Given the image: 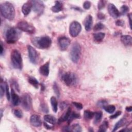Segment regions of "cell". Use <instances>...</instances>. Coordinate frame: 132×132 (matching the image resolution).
I'll use <instances>...</instances> for the list:
<instances>
[{"mask_svg": "<svg viewBox=\"0 0 132 132\" xmlns=\"http://www.w3.org/2000/svg\"><path fill=\"white\" fill-rule=\"evenodd\" d=\"M11 60L14 68L21 70L23 67V60L21 53L17 50H13L11 53Z\"/></svg>", "mask_w": 132, "mask_h": 132, "instance_id": "4", "label": "cell"}, {"mask_svg": "<svg viewBox=\"0 0 132 132\" xmlns=\"http://www.w3.org/2000/svg\"><path fill=\"white\" fill-rule=\"evenodd\" d=\"M121 114V111H117L114 114L111 115L110 117V119H116L117 117H118Z\"/></svg>", "mask_w": 132, "mask_h": 132, "instance_id": "42", "label": "cell"}, {"mask_svg": "<svg viewBox=\"0 0 132 132\" xmlns=\"http://www.w3.org/2000/svg\"><path fill=\"white\" fill-rule=\"evenodd\" d=\"M108 11L110 15L114 19L119 18L121 15L117 7L111 3H110L108 6Z\"/></svg>", "mask_w": 132, "mask_h": 132, "instance_id": "13", "label": "cell"}, {"mask_svg": "<svg viewBox=\"0 0 132 132\" xmlns=\"http://www.w3.org/2000/svg\"><path fill=\"white\" fill-rule=\"evenodd\" d=\"M1 118H2V116H3V113H2V110H1Z\"/></svg>", "mask_w": 132, "mask_h": 132, "instance_id": "51", "label": "cell"}, {"mask_svg": "<svg viewBox=\"0 0 132 132\" xmlns=\"http://www.w3.org/2000/svg\"><path fill=\"white\" fill-rule=\"evenodd\" d=\"M3 51H4V48L3 47V44H2V42H1V55H2L3 53Z\"/></svg>", "mask_w": 132, "mask_h": 132, "instance_id": "50", "label": "cell"}, {"mask_svg": "<svg viewBox=\"0 0 132 132\" xmlns=\"http://www.w3.org/2000/svg\"><path fill=\"white\" fill-rule=\"evenodd\" d=\"M126 122V119L125 118L121 119L118 122H117L116 124L114 125V126L113 127V129L112 130V131H116L118 128L120 127L123 126Z\"/></svg>", "mask_w": 132, "mask_h": 132, "instance_id": "22", "label": "cell"}, {"mask_svg": "<svg viewBox=\"0 0 132 132\" xmlns=\"http://www.w3.org/2000/svg\"><path fill=\"white\" fill-rule=\"evenodd\" d=\"M62 130L64 131H72L71 127L70 126H66L65 127H63Z\"/></svg>", "mask_w": 132, "mask_h": 132, "instance_id": "46", "label": "cell"}, {"mask_svg": "<svg viewBox=\"0 0 132 132\" xmlns=\"http://www.w3.org/2000/svg\"><path fill=\"white\" fill-rule=\"evenodd\" d=\"M62 8L63 5L62 3L60 1H57L55 2V5L52 7L51 10L53 12L55 13H57L61 11L62 10Z\"/></svg>", "mask_w": 132, "mask_h": 132, "instance_id": "19", "label": "cell"}, {"mask_svg": "<svg viewBox=\"0 0 132 132\" xmlns=\"http://www.w3.org/2000/svg\"><path fill=\"white\" fill-rule=\"evenodd\" d=\"M81 55V47L77 42L73 43L70 52L71 60L74 63H77Z\"/></svg>", "mask_w": 132, "mask_h": 132, "instance_id": "5", "label": "cell"}, {"mask_svg": "<svg viewBox=\"0 0 132 132\" xmlns=\"http://www.w3.org/2000/svg\"><path fill=\"white\" fill-rule=\"evenodd\" d=\"M125 110L127 111V112H131L132 110V107L131 106H128L126 107L125 108Z\"/></svg>", "mask_w": 132, "mask_h": 132, "instance_id": "49", "label": "cell"}, {"mask_svg": "<svg viewBox=\"0 0 132 132\" xmlns=\"http://www.w3.org/2000/svg\"><path fill=\"white\" fill-rule=\"evenodd\" d=\"M32 6L31 3L26 2L24 3L22 7V12L24 15H27L30 12Z\"/></svg>", "mask_w": 132, "mask_h": 132, "instance_id": "18", "label": "cell"}, {"mask_svg": "<svg viewBox=\"0 0 132 132\" xmlns=\"http://www.w3.org/2000/svg\"><path fill=\"white\" fill-rule=\"evenodd\" d=\"M91 3L89 2V1H85L84 3V4H83V7L85 9H86V10H88L90 9V7H91Z\"/></svg>", "mask_w": 132, "mask_h": 132, "instance_id": "39", "label": "cell"}, {"mask_svg": "<svg viewBox=\"0 0 132 132\" xmlns=\"http://www.w3.org/2000/svg\"><path fill=\"white\" fill-rule=\"evenodd\" d=\"M116 24L119 26H123L124 24V22L122 20H118L116 22Z\"/></svg>", "mask_w": 132, "mask_h": 132, "instance_id": "44", "label": "cell"}, {"mask_svg": "<svg viewBox=\"0 0 132 132\" xmlns=\"http://www.w3.org/2000/svg\"><path fill=\"white\" fill-rule=\"evenodd\" d=\"M5 88H6V97L7 98V100L8 101H9L10 98V93H9V87H8V84L6 82H5Z\"/></svg>", "mask_w": 132, "mask_h": 132, "instance_id": "38", "label": "cell"}, {"mask_svg": "<svg viewBox=\"0 0 132 132\" xmlns=\"http://www.w3.org/2000/svg\"><path fill=\"white\" fill-rule=\"evenodd\" d=\"M128 19H129V26H130V28L131 29V13H129L128 14Z\"/></svg>", "mask_w": 132, "mask_h": 132, "instance_id": "47", "label": "cell"}, {"mask_svg": "<svg viewBox=\"0 0 132 132\" xmlns=\"http://www.w3.org/2000/svg\"><path fill=\"white\" fill-rule=\"evenodd\" d=\"M62 79L68 86H75L77 83L76 75L71 72H68L63 74L62 76Z\"/></svg>", "mask_w": 132, "mask_h": 132, "instance_id": "6", "label": "cell"}, {"mask_svg": "<svg viewBox=\"0 0 132 132\" xmlns=\"http://www.w3.org/2000/svg\"><path fill=\"white\" fill-rule=\"evenodd\" d=\"M28 82L31 85H32L34 87H35L36 88H38V86H39V81L34 77L32 76H30L28 77Z\"/></svg>", "mask_w": 132, "mask_h": 132, "instance_id": "27", "label": "cell"}, {"mask_svg": "<svg viewBox=\"0 0 132 132\" xmlns=\"http://www.w3.org/2000/svg\"><path fill=\"white\" fill-rule=\"evenodd\" d=\"M102 112L101 111H97L94 112V124H97L98 123H99L102 118Z\"/></svg>", "mask_w": 132, "mask_h": 132, "instance_id": "26", "label": "cell"}, {"mask_svg": "<svg viewBox=\"0 0 132 132\" xmlns=\"http://www.w3.org/2000/svg\"><path fill=\"white\" fill-rule=\"evenodd\" d=\"M103 108L104 110L109 113H112L114 112L116 110V107L113 105H106Z\"/></svg>", "mask_w": 132, "mask_h": 132, "instance_id": "28", "label": "cell"}, {"mask_svg": "<svg viewBox=\"0 0 132 132\" xmlns=\"http://www.w3.org/2000/svg\"><path fill=\"white\" fill-rule=\"evenodd\" d=\"M104 27V25L103 24H102V23H96L95 26L93 27V30L94 31H97V30H100L102 29Z\"/></svg>", "mask_w": 132, "mask_h": 132, "instance_id": "34", "label": "cell"}, {"mask_svg": "<svg viewBox=\"0 0 132 132\" xmlns=\"http://www.w3.org/2000/svg\"><path fill=\"white\" fill-rule=\"evenodd\" d=\"M122 43L125 46H131L132 44V38L129 35H122L121 37Z\"/></svg>", "mask_w": 132, "mask_h": 132, "instance_id": "17", "label": "cell"}, {"mask_svg": "<svg viewBox=\"0 0 132 132\" xmlns=\"http://www.w3.org/2000/svg\"><path fill=\"white\" fill-rule=\"evenodd\" d=\"M43 118L46 122L52 125L55 124L57 122V119H56V118L52 115L46 114L44 116Z\"/></svg>", "mask_w": 132, "mask_h": 132, "instance_id": "20", "label": "cell"}, {"mask_svg": "<svg viewBox=\"0 0 132 132\" xmlns=\"http://www.w3.org/2000/svg\"><path fill=\"white\" fill-rule=\"evenodd\" d=\"M94 112L91 111H90L89 110H86L84 111V116L85 118L87 120L91 119L94 117Z\"/></svg>", "mask_w": 132, "mask_h": 132, "instance_id": "29", "label": "cell"}, {"mask_svg": "<svg viewBox=\"0 0 132 132\" xmlns=\"http://www.w3.org/2000/svg\"><path fill=\"white\" fill-rule=\"evenodd\" d=\"M27 50L30 61L33 64H37L39 59V56L37 51L35 48L30 45L27 46Z\"/></svg>", "mask_w": 132, "mask_h": 132, "instance_id": "11", "label": "cell"}, {"mask_svg": "<svg viewBox=\"0 0 132 132\" xmlns=\"http://www.w3.org/2000/svg\"><path fill=\"white\" fill-rule=\"evenodd\" d=\"M71 127L72 131L80 132V131H81V130H82L81 126H80V125L79 124H77V123L72 125Z\"/></svg>", "mask_w": 132, "mask_h": 132, "instance_id": "31", "label": "cell"}, {"mask_svg": "<svg viewBox=\"0 0 132 132\" xmlns=\"http://www.w3.org/2000/svg\"><path fill=\"white\" fill-rule=\"evenodd\" d=\"M6 92V88H5V84L4 83V84H1L0 86V96L2 98L4 95L5 92Z\"/></svg>", "mask_w": 132, "mask_h": 132, "instance_id": "36", "label": "cell"}, {"mask_svg": "<svg viewBox=\"0 0 132 132\" xmlns=\"http://www.w3.org/2000/svg\"><path fill=\"white\" fill-rule=\"evenodd\" d=\"M81 30V26L77 21L72 22L69 26V34L72 37L77 36Z\"/></svg>", "mask_w": 132, "mask_h": 132, "instance_id": "8", "label": "cell"}, {"mask_svg": "<svg viewBox=\"0 0 132 132\" xmlns=\"http://www.w3.org/2000/svg\"><path fill=\"white\" fill-rule=\"evenodd\" d=\"M21 36V30L17 27H10L7 30L5 35L6 40L8 43L16 42Z\"/></svg>", "mask_w": 132, "mask_h": 132, "instance_id": "3", "label": "cell"}, {"mask_svg": "<svg viewBox=\"0 0 132 132\" xmlns=\"http://www.w3.org/2000/svg\"><path fill=\"white\" fill-rule=\"evenodd\" d=\"M41 110L44 112H48V108L47 106L45 104H42L41 105Z\"/></svg>", "mask_w": 132, "mask_h": 132, "instance_id": "43", "label": "cell"}, {"mask_svg": "<svg viewBox=\"0 0 132 132\" xmlns=\"http://www.w3.org/2000/svg\"><path fill=\"white\" fill-rule=\"evenodd\" d=\"M129 10V7L125 5H123L121 6V12L120 13H121L122 14H125L126 13H127Z\"/></svg>", "mask_w": 132, "mask_h": 132, "instance_id": "33", "label": "cell"}, {"mask_svg": "<svg viewBox=\"0 0 132 132\" xmlns=\"http://www.w3.org/2000/svg\"><path fill=\"white\" fill-rule=\"evenodd\" d=\"M50 101L53 111L54 112H56L58 109V102L55 96H52L51 97Z\"/></svg>", "mask_w": 132, "mask_h": 132, "instance_id": "24", "label": "cell"}, {"mask_svg": "<svg viewBox=\"0 0 132 132\" xmlns=\"http://www.w3.org/2000/svg\"><path fill=\"white\" fill-rule=\"evenodd\" d=\"M13 113H14V115L18 118H22L23 117V112H22L21 110H19V109H15L14 110V112H13Z\"/></svg>", "mask_w": 132, "mask_h": 132, "instance_id": "35", "label": "cell"}, {"mask_svg": "<svg viewBox=\"0 0 132 132\" xmlns=\"http://www.w3.org/2000/svg\"><path fill=\"white\" fill-rule=\"evenodd\" d=\"M107 102L106 100H100L99 101H98V102L97 103V105L98 107H104L105 106H106L107 104Z\"/></svg>", "mask_w": 132, "mask_h": 132, "instance_id": "37", "label": "cell"}, {"mask_svg": "<svg viewBox=\"0 0 132 132\" xmlns=\"http://www.w3.org/2000/svg\"><path fill=\"white\" fill-rule=\"evenodd\" d=\"M105 2L104 1H100L98 3V5H97V7H98V9L99 10H101V9H102L104 7H105Z\"/></svg>", "mask_w": 132, "mask_h": 132, "instance_id": "41", "label": "cell"}, {"mask_svg": "<svg viewBox=\"0 0 132 132\" xmlns=\"http://www.w3.org/2000/svg\"><path fill=\"white\" fill-rule=\"evenodd\" d=\"M58 45L62 51L66 50L70 44V39L66 37H61L58 40Z\"/></svg>", "mask_w": 132, "mask_h": 132, "instance_id": "12", "label": "cell"}, {"mask_svg": "<svg viewBox=\"0 0 132 132\" xmlns=\"http://www.w3.org/2000/svg\"><path fill=\"white\" fill-rule=\"evenodd\" d=\"M32 43L37 47L42 49L48 48L52 44L51 38L47 36L40 37H34L31 39Z\"/></svg>", "mask_w": 132, "mask_h": 132, "instance_id": "2", "label": "cell"}, {"mask_svg": "<svg viewBox=\"0 0 132 132\" xmlns=\"http://www.w3.org/2000/svg\"><path fill=\"white\" fill-rule=\"evenodd\" d=\"M93 24V18L92 15H88L84 20V26L86 31L91 30Z\"/></svg>", "mask_w": 132, "mask_h": 132, "instance_id": "16", "label": "cell"}, {"mask_svg": "<svg viewBox=\"0 0 132 132\" xmlns=\"http://www.w3.org/2000/svg\"><path fill=\"white\" fill-rule=\"evenodd\" d=\"M97 17L99 19L102 20V19H104L105 18V15H104V14L100 12L97 14Z\"/></svg>", "mask_w": 132, "mask_h": 132, "instance_id": "45", "label": "cell"}, {"mask_svg": "<svg viewBox=\"0 0 132 132\" xmlns=\"http://www.w3.org/2000/svg\"><path fill=\"white\" fill-rule=\"evenodd\" d=\"M1 14L6 19L12 21L15 16V9L13 5L8 2L2 3L0 4Z\"/></svg>", "mask_w": 132, "mask_h": 132, "instance_id": "1", "label": "cell"}, {"mask_svg": "<svg viewBox=\"0 0 132 132\" xmlns=\"http://www.w3.org/2000/svg\"><path fill=\"white\" fill-rule=\"evenodd\" d=\"M73 104L74 105V106L78 109L80 110L81 109H82L83 108V106L80 103H78V102H72Z\"/></svg>", "mask_w": 132, "mask_h": 132, "instance_id": "40", "label": "cell"}, {"mask_svg": "<svg viewBox=\"0 0 132 132\" xmlns=\"http://www.w3.org/2000/svg\"><path fill=\"white\" fill-rule=\"evenodd\" d=\"M30 124L35 127H39L42 125V121L39 115L32 114L30 118Z\"/></svg>", "mask_w": 132, "mask_h": 132, "instance_id": "14", "label": "cell"}, {"mask_svg": "<svg viewBox=\"0 0 132 132\" xmlns=\"http://www.w3.org/2000/svg\"><path fill=\"white\" fill-rule=\"evenodd\" d=\"M72 111H71V109L70 108H69L67 111L64 113V114L61 117V118L59 119V121L61 122H63V121H68L70 118V116L71 115Z\"/></svg>", "mask_w": 132, "mask_h": 132, "instance_id": "25", "label": "cell"}, {"mask_svg": "<svg viewBox=\"0 0 132 132\" xmlns=\"http://www.w3.org/2000/svg\"><path fill=\"white\" fill-rule=\"evenodd\" d=\"M11 98H12V104L14 106L18 105L19 102H20V97L18 96V94H16L13 89L11 90Z\"/></svg>", "mask_w": 132, "mask_h": 132, "instance_id": "21", "label": "cell"}, {"mask_svg": "<svg viewBox=\"0 0 132 132\" xmlns=\"http://www.w3.org/2000/svg\"><path fill=\"white\" fill-rule=\"evenodd\" d=\"M105 36V33L100 32H97V33H94L93 35L94 40L96 41V42H101L103 39L104 38Z\"/></svg>", "mask_w": 132, "mask_h": 132, "instance_id": "23", "label": "cell"}, {"mask_svg": "<svg viewBox=\"0 0 132 132\" xmlns=\"http://www.w3.org/2000/svg\"><path fill=\"white\" fill-rule=\"evenodd\" d=\"M53 90H54V91L55 93L56 94L57 96L58 97H59V96H60V91H59L58 86L57 85V84H56V82H54V83L53 84Z\"/></svg>", "mask_w": 132, "mask_h": 132, "instance_id": "32", "label": "cell"}, {"mask_svg": "<svg viewBox=\"0 0 132 132\" xmlns=\"http://www.w3.org/2000/svg\"><path fill=\"white\" fill-rule=\"evenodd\" d=\"M32 10L37 14H41L44 10V5L41 1H32L30 2Z\"/></svg>", "mask_w": 132, "mask_h": 132, "instance_id": "9", "label": "cell"}, {"mask_svg": "<svg viewBox=\"0 0 132 132\" xmlns=\"http://www.w3.org/2000/svg\"><path fill=\"white\" fill-rule=\"evenodd\" d=\"M17 27L20 30L31 34H34L36 31V29L33 25L24 21H21L18 22Z\"/></svg>", "mask_w": 132, "mask_h": 132, "instance_id": "7", "label": "cell"}, {"mask_svg": "<svg viewBox=\"0 0 132 132\" xmlns=\"http://www.w3.org/2000/svg\"><path fill=\"white\" fill-rule=\"evenodd\" d=\"M50 62L48 61L46 63H44L42 65H41L39 68V73L41 75L44 76H47L49 74L50 72Z\"/></svg>", "mask_w": 132, "mask_h": 132, "instance_id": "15", "label": "cell"}, {"mask_svg": "<svg viewBox=\"0 0 132 132\" xmlns=\"http://www.w3.org/2000/svg\"><path fill=\"white\" fill-rule=\"evenodd\" d=\"M21 103L22 107L26 111H28L31 109L32 100L30 96L28 93H24L23 94L21 99Z\"/></svg>", "mask_w": 132, "mask_h": 132, "instance_id": "10", "label": "cell"}, {"mask_svg": "<svg viewBox=\"0 0 132 132\" xmlns=\"http://www.w3.org/2000/svg\"><path fill=\"white\" fill-rule=\"evenodd\" d=\"M108 127V122L107 121H104L103 123L99 127L98 131L105 132L107 130Z\"/></svg>", "mask_w": 132, "mask_h": 132, "instance_id": "30", "label": "cell"}, {"mask_svg": "<svg viewBox=\"0 0 132 132\" xmlns=\"http://www.w3.org/2000/svg\"><path fill=\"white\" fill-rule=\"evenodd\" d=\"M44 125L45 126V127L46 128V129H51L52 128V126L50 125H48L47 123H44Z\"/></svg>", "mask_w": 132, "mask_h": 132, "instance_id": "48", "label": "cell"}]
</instances>
